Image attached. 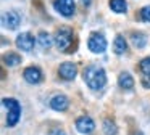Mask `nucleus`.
Returning <instances> with one entry per match:
<instances>
[{
    "label": "nucleus",
    "mask_w": 150,
    "mask_h": 135,
    "mask_svg": "<svg viewBox=\"0 0 150 135\" xmlns=\"http://www.w3.org/2000/svg\"><path fill=\"white\" fill-rule=\"evenodd\" d=\"M82 77H84V82L87 84V87L92 90H100L107 84L105 69L100 66H95V64H91V66L86 68L84 72H82Z\"/></svg>",
    "instance_id": "1"
},
{
    "label": "nucleus",
    "mask_w": 150,
    "mask_h": 135,
    "mask_svg": "<svg viewBox=\"0 0 150 135\" xmlns=\"http://www.w3.org/2000/svg\"><path fill=\"white\" fill-rule=\"evenodd\" d=\"M2 105L8 109V114H7V125L8 127H13V125L18 124L21 117V105L18 100L15 98H4L2 100Z\"/></svg>",
    "instance_id": "3"
},
{
    "label": "nucleus",
    "mask_w": 150,
    "mask_h": 135,
    "mask_svg": "<svg viewBox=\"0 0 150 135\" xmlns=\"http://www.w3.org/2000/svg\"><path fill=\"white\" fill-rule=\"evenodd\" d=\"M82 3H84L86 6H89V5H91V2H89V0H82Z\"/></svg>",
    "instance_id": "23"
},
{
    "label": "nucleus",
    "mask_w": 150,
    "mask_h": 135,
    "mask_svg": "<svg viewBox=\"0 0 150 135\" xmlns=\"http://www.w3.org/2000/svg\"><path fill=\"white\" fill-rule=\"evenodd\" d=\"M23 77H24V80H26L28 84H31V85H37V84H40L44 80V74L37 66L26 68L24 72H23Z\"/></svg>",
    "instance_id": "6"
},
{
    "label": "nucleus",
    "mask_w": 150,
    "mask_h": 135,
    "mask_svg": "<svg viewBox=\"0 0 150 135\" xmlns=\"http://www.w3.org/2000/svg\"><path fill=\"white\" fill-rule=\"evenodd\" d=\"M36 40H37V44H39V47L44 48V50H49L53 44V39L50 37V34H47V32H44V31H40L39 34H37Z\"/></svg>",
    "instance_id": "15"
},
{
    "label": "nucleus",
    "mask_w": 150,
    "mask_h": 135,
    "mask_svg": "<svg viewBox=\"0 0 150 135\" xmlns=\"http://www.w3.org/2000/svg\"><path fill=\"white\" fill-rule=\"evenodd\" d=\"M87 47L92 53L100 55L107 50V39H105L103 34H100V32H92V34L89 35Z\"/></svg>",
    "instance_id": "4"
},
{
    "label": "nucleus",
    "mask_w": 150,
    "mask_h": 135,
    "mask_svg": "<svg viewBox=\"0 0 150 135\" xmlns=\"http://www.w3.org/2000/svg\"><path fill=\"white\" fill-rule=\"evenodd\" d=\"M102 130L105 135H118V125L113 119H103V124H102Z\"/></svg>",
    "instance_id": "16"
},
{
    "label": "nucleus",
    "mask_w": 150,
    "mask_h": 135,
    "mask_svg": "<svg viewBox=\"0 0 150 135\" xmlns=\"http://www.w3.org/2000/svg\"><path fill=\"white\" fill-rule=\"evenodd\" d=\"M36 42L37 40H34L31 32H21L16 37V47L23 51H31L34 48V44H36Z\"/></svg>",
    "instance_id": "10"
},
{
    "label": "nucleus",
    "mask_w": 150,
    "mask_h": 135,
    "mask_svg": "<svg viewBox=\"0 0 150 135\" xmlns=\"http://www.w3.org/2000/svg\"><path fill=\"white\" fill-rule=\"evenodd\" d=\"M131 40H132V45L136 48H144L147 45V35L144 32H132Z\"/></svg>",
    "instance_id": "17"
},
{
    "label": "nucleus",
    "mask_w": 150,
    "mask_h": 135,
    "mask_svg": "<svg viewBox=\"0 0 150 135\" xmlns=\"http://www.w3.org/2000/svg\"><path fill=\"white\" fill-rule=\"evenodd\" d=\"M118 85H120V89L123 90H131L134 87V79L132 76H131L129 72H121L120 76H118Z\"/></svg>",
    "instance_id": "12"
},
{
    "label": "nucleus",
    "mask_w": 150,
    "mask_h": 135,
    "mask_svg": "<svg viewBox=\"0 0 150 135\" xmlns=\"http://www.w3.org/2000/svg\"><path fill=\"white\" fill-rule=\"evenodd\" d=\"M53 42H55L57 48L63 53H68L71 50L73 45V29L69 26H62L58 31L55 32V37H53Z\"/></svg>",
    "instance_id": "2"
},
{
    "label": "nucleus",
    "mask_w": 150,
    "mask_h": 135,
    "mask_svg": "<svg viewBox=\"0 0 150 135\" xmlns=\"http://www.w3.org/2000/svg\"><path fill=\"white\" fill-rule=\"evenodd\" d=\"M2 24H4V27L15 31V29H18L21 24V16L18 15L16 11H13V10L5 11L4 16H2Z\"/></svg>",
    "instance_id": "7"
},
{
    "label": "nucleus",
    "mask_w": 150,
    "mask_h": 135,
    "mask_svg": "<svg viewBox=\"0 0 150 135\" xmlns=\"http://www.w3.org/2000/svg\"><path fill=\"white\" fill-rule=\"evenodd\" d=\"M139 68H140V71H142V74L150 76V56L149 58H144V60L139 63Z\"/></svg>",
    "instance_id": "19"
},
{
    "label": "nucleus",
    "mask_w": 150,
    "mask_h": 135,
    "mask_svg": "<svg viewBox=\"0 0 150 135\" xmlns=\"http://www.w3.org/2000/svg\"><path fill=\"white\" fill-rule=\"evenodd\" d=\"M53 8H55L57 13H60L65 18H71L74 15V0H53Z\"/></svg>",
    "instance_id": "5"
},
{
    "label": "nucleus",
    "mask_w": 150,
    "mask_h": 135,
    "mask_svg": "<svg viewBox=\"0 0 150 135\" xmlns=\"http://www.w3.org/2000/svg\"><path fill=\"white\" fill-rule=\"evenodd\" d=\"M76 129H78V132H81L84 135H91L95 130V122L89 116H81V117L76 119Z\"/></svg>",
    "instance_id": "9"
},
{
    "label": "nucleus",
    "mask_w": 150,
    "mask_h": 135,
    "mask_svg": "<svg viewBox=\"0 0 150 135\" xmlns=\"http://www.w3.org/2000/svg\"><path fill=\"white\" fill-rule=\"evenodd\" d=\"M108 5H110L111 11L118 13V15L127 11V3H126V0H110V2H108Z\"/></svg>",
    "instance_id": "18"
},
{
    "label": "nucleus",
    "mask_w": 150,
    "mask_h": 135,
    "mask_svg": "<svg viewBox=\"0 0 150 135\" xmlns=\"http://www.w3.org/2000/svg\"><path fill=\"white\" fill-rule=\"evenodd\" d=\"M142 85L145 87V89H150V76H145L142 79Z\"/></svg>",
    "instance_id": "21"
},
{
    "label": "nucleus",
    "mask_w": 150,
    "mask_h": 135,
    "mask_svg": "<svg viewBox=\"0 0 150 135\" xmlns=\"http://www.w3.org/2000/svg\"><path fill=\"white\" fill-rule=\"evenodd\" d=\"M139 16H140V19H142L144 22H150V5H147V6H144V8H140Z\"/></svg>",
    "instance_id": "20"
},
{
    "label": "nucleus",
    "mask_w": 150,
    "mask_h": 135,
    "mask_svg": "<svg viewBox=\"0 0 150 135\" xmlns=\"http://www.w3.org/2000/svg\"><path fill=\"white\" fill-rule=\"evenodd\" d=\"M58 76L63 80H73L78 76V66L74 63H71V61H65L58 68Z\"/></svg>",
    "instance_id": "8"
},
{
    "label": "nucleus",
    "mask_w": 150,
    "mask_h": 135,
    "mask_svg": "<svg viewBox=\"0 0 150 135\" xmlns=\"http://www.w3.org/2000/svg\"><path fill=\"white\" fill-rule=\"evenodd\" d=\"M49 135H66V134H65L63 130H58V129H57V130H52Z\"/></svg>",
    "instance_id": "22"
},
{
    "label": "nucleus",
    "mask_w": 150,
    "mask_h": 135,
    "mask_svg": "<svg viewBox=\"0 0 150 135\" xmlns=\"http://www.w3.org/2000/svg\"><path fill=\"white\" fill-rule=\"evenodd\" d=\"M2 60H4L5 66L15 68V66H18V64H21V55L15 53V51H8V53L4 55V58H2Z\"/></svg>",
    "instance_id": "13"
},
{
    "label": "nucleus",
    "mask_w": 150,
    "mask_h": 135,
    "mask_svg": "<svg viewBox=\"0 0 150 135\" xmlns=\"http://www.w3.org/2000/svg\"><path fill=\"white\" fill-rule=\"evenodd\" d=\"M49 106L53 109V111L63 112V111H66V109L69 108V100H68L66 95H62V93H60V95H55V96L50 98Z\"/></svg>",
    "instance_id": "11"
},
{
    "label": "nucleus",
    "mask_w": 150,
    "mask_h": 135,
    "mask_svg": "<svg viewBox=\"0 0 150 135\" xmlns=\"http://www.w3.org/2000/svg\"><path fill=\"white\" fill-rule=\"evenodd\" d=\"M132 135H144V134H142V132H140V130H137L136 134H132Z\"/></svg>",
    "instance_id": "24"
},
{
    "label": "nucleus",
    "mask_w": 150,
    "mask_h": 135,
    "mask_svg": "<svg viewBox=\"0 0 150 135\" xmlns=\"http://www.w3.org/2000/svg\"><path fill=\"white\" fill-rule=\"evenodd\" d=\"M126 50H127L126 39H124L121 34H118L116 37H115V42H113V51L116 55H123V53H126Z\"/></svg>",
    "instance_id": "14"
}]
</instances>
